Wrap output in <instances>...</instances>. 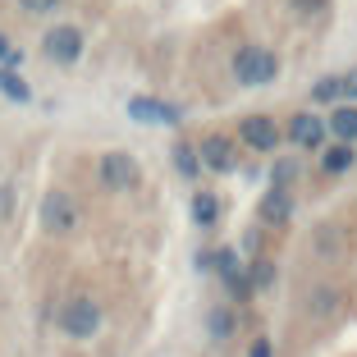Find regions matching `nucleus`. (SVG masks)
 Returning <instances> with one entry per match:
<instances>
[{"label": "nucleus", "mask_w": 357, "mask_h": 357, "mask_svg": "<svg viewBox=\"0 0 357 357\" xmlns=\"http://www.w3.org/2000/svg\"><path fill=\"white\" fill-rule=\"evenodd\" d=\"M55 326H60L69 339L87 344V339L101 335L105 312H101V303H96V298H87V294H69V298L60 303V312H55Z\"/></svg>", "instance_id": "obj_1"}, {"label": "nucleus", "mask_w": 357, "mask_h": 357, "mask_svg": "<svg viewBox=\"0 0 357 357\" xmlns=\"http://www.w3.org/2000/svg\"><path fill=\"white\" fill-rule=\"evenodd\" d=\"M229 69H234V83H238V87H266V83H275V74H280V55L248 42V46L234 51Z\"/></svg>", "instance_id": "obj_2"}, {"label": "nucleus", "mask_w": 357, "mask_h": 357, "mask_svg": "<svg viewBox=\"0 0 357 357\" xmlns=\"http://www.w3.org/2000/svg\"><path fill=\"white\" fill-rule=\"evenodd\" d=\"M37 220H42V229L51 234V238H69V234L78 229V220H83V206L74 202V192L51 188L42 197V206H37Z\"/></svg>", "instance_id": "obj_3"}, {"label": "nucleus", "mask_w": 357, "mask_h": 357, "mask_svg": "<svg viewBox=\"0 0 357 357\" xmlns=\"http://www.w3.org/2000/svg\"><path fill=\"white\" fill-rule=\"evenodd\" d=\"M137 178H142V165H137L128 151H105V156L96 160V183H101L105 192H133Z\"/></svg>", "instance_id": "obj_4"}, {"label": "nucleus", "mask_w": 357, "mask_h": 357, "mask_svg": "<svg viewBox=\"0 0 357 357\" xmlns=\"http://www.w3.org/2000/svg\"><path fill=\"white\" fill-rule=\"evenodd\" d=\"M83 46H87V37H83V28H74V23H55V28L42 37V55L51 64H60V69H69V64L83 60Z\"/></svg>", "instance_id": "obj_5"}, {"label": "nucleus", "mask_w": 357, "mask_h": 357, "mask_svg": "<svg viewBox=\"0 0 357 357\" xmlns=\"http://www.w3.org/2000/svg\"><path fill=\"white\" fill-rule=\"evenodd\" d=\"M234 142H243V147L257 151V156H271V151L284 142V128L275 124L271 115H243L238 119V137H234Z\"/></svg>", "instance_id": "obj_6"}, {"label": "nucleus", "mask_w": 357, "mask_h": 357, "mask_svg": "<svg viewBox=\"0 0 357 357\" xmlns=\"http://www.w3.org/2000/svg\"><path fill=\"white\" fill-rule=\"evenodd\" d=\"M197 147V160L202 169H211V174H234L238 169V142L225 133H206L202 142H192Z\"/></svg>", "instance_id": "obj_7"}, {"label": "nucleus", "mask_w": 357, "mask_h": 357, "mask_svg": "<svg viewBox=\"0 0 357 357\" xmlns=\"http://www.w3.org/2000/svg\"><path fill=\"white\" fill-rule=\"evenodd\" d=\"M284 137H289L298 151H321L326 147V119L316 115V110H298V115L284 124Z\"/></svg>", "instance_id": "obj_8"}, {"label": "nucleus", "mask_w": 357, "mask_h": 357, "mask_svg": "<svg viewBox=\"0 0 357 357\" xmlns=\"http://www.w3.org/2000/svg\"><path fill=\"white\" fill-rule=\"evenodd\" d=\"M128 119L133 124H156V128H178L183 110L169 101H156V96H128Z\"/></svg>", "instance_id": "obj_9"}, {"label": "nucleus", "mask_w": 357, "mask_h": 357, "mask_svg": "<svg viewBox=\"0 0 357 357\" xmlns=\"http://www.w3.org/2000/svg\"><path fill=\"white\" fill-rule=\"evenodd\" d=\"M294 220V192L289 188H266L257 202V225L261 229H280V225Z\"/></svg>", "instance_id": "obj_10"}, {"label": "nucleus", "mask_w": 357, "mask_h": 357, "mask_svg": "<svg viewBox=\"0 0 357 357\" xmlns=\"http://www.w3.org/2000/svg\"><path fill=\"white\" fill-rule=\"evenodd\" d=\"M307 312L312 316H339L348 307V294L344 289H335V284H316V289H307Z\"/></svg>", "instance_id": "obj_11"}, {"label": "nucleus", "mask_w": 357, "mask_h": 357, "mask_svg": "<svg viewBox=\"0 0 357 357\" xmlns=\"http://www.w3.org/2000/svg\"><path fill=\"white\" fill-rule=\"evenodd\" d=\"M326 133H335V142L357 147V105H335L326 119Z\"/></svg>", "instance_id": "obj_12"}, {"label": "nucleus", "mask_w": 357, "mask_h": 357, "mask_svg": "<svg viewBox=\"0 0 357 357\" xmlns=\"http://www.w3.org/2000/svg\"><path fill=\"white\" fill-rule=\"evenodd\" d=\"M243 271H248V284H252V298L257 294H271L275 280H280V271H275L271 257H252V266H243Z\"/></svg>", "instance_id": "obj_13"}, {"label": "nucleus", "mask_w": 357, "mask_h": 357, "mask_svg": "<svg viewBox=\"0 0 357 357\" xmlns=\"http://www.w3.org/2000/svg\"><path fill=\"white\" fill-rule=\"evenodd\" d=\"M353 165H357V147H344V142L321 147V169H326V174H348Z\"/></svg>", "instance_id": "obj_14"}, {"label": "nucleus", "mask_w": 357, "mask_h": 357, "mask_svg": "<svg viewBox=\"0 0 357 357\" xmlns=\"http://www.w3.org/2000/svg\"><path fill=\"white\" fill-rule=\"evenodd\" d=\"M192 220H197L202 229L220 225V197H215V192H206V188H197V192H192Z\"/></svg>", "instance_id": "obj_15"}, {"label": "nucleus", "mask_w": 357, "mask_h": 357, "mask_svg": "<svg viewBox=\"0 0 357 357\" xmlns=\"http://www.w3.org/2000/svg\"><path fill=\"white\" fill-rule=\"evenodd\" d=\"M206 330L215 344H225V339H234V330H238V316H234V307H215V312L206 316Z\"/></svg>", "instance_id": "obj_16"}, {"label": "nucleus", "mask_w": 357, "mask_h": 357, "mask_svg": "<svg viewBox=\"0 0 357 357\" xmlns=\"http://www.w3.org/2000/svg\"><path fill=\"white\" fill-rule=\"evenodd\" d=\"M0 96H10L14 105H28L32 101V87L19 78V69H5V64H0Z\"/></svg>", "instance_id": "obj_17"}, {"label": "nucleus", "mask_w": 357, "mask_h": 357, "mask_svg": "<svg viewBox=\"0 0 357 357\" xmlns=\"http://www.w3.org/2000/svg\"><path fill=\"white\" fill-rule=\"evenodd\" d=\"M169 156H174V169L183 178H202V160H197V147H192V142H183V137H178Z\"/></svg>", "instance_id": "obj_18"}, {"label": "nucleus", "mask_w": 357, "mask_h": 357, "mask_svg": "<svg viewBox=\"0 0 357 357\" xmlns=\"http://www.w3.org/2000/svg\"><path fill=\"white\" fill-rule=\"evenodd\" d=\"M298 178V160L294 156H275V165H271V188H289Z\"/></svg>", "instance_id": "obj_19"}, {"label": "nucleus", "mask_w": 357, "mask_h": 357, "mask_svg": "<svg viewBox=\"0 0 357 357\" xmlns=\"http://www.w3.org/2000/svg\"><path fill=\"white\" fill-rule=\"evenodd\" d=\"M243 261H238V248H215V275H220V284L229 280V275H238Z\"/></svg>", "instance_id": "obj_20"}, {"label": "nucleus", "mask_w": 357, "mask_h": 357, "mask_svg": "<svg viewBox=\"0 0 357 357\" xmlns=\"http://www.w3.org/2000/svg\"><path fill=\"white\" fill-rule=\"evenodd\" d=\"M225 294H229V303H252V284H248V271H238V275H229L225 280Z\"/></svg>", "instance_id": "obj_21"}, {"label": "nucleus", "mask_w": 357, "mask_h": 357, "mask_svg": "<svg viewBox=\"0 0 357 357\" xmlns=\"http://www.w3.org/2000/svg\"><path fill=\"white\" fill-rule=\"evenodd\" d=\"M335 101H339V74L312 83V105H335Z\"/></svg>", "instance_id": "obj_22"}, {"label": "nucleus", "mask_w": 357, "mask_h": 357, "mask_svg": "<svg viewBox=\"0 0 357 357\" xmlns=\"http://www.w3.org/2000/svg\"><path fill=\"white\" fill-rule=\"evenodd\" d=\"M339 101H344V105H357V69L339 74Z\"/></svg>", "instance_id": "obj_23"}, {"label": "nucleus", "mask_w": 357, "mask_h": 357, "mask_svg": "<svg viewBox=\"0 0 357 357\" xmlns=\"http://www.w3.org/2000/svg\"><path fill=\"white\" fill-rule=\"evenodd\" d=\"M19 10L23 14H51V10H60V0H19Z\"/></svg>", "instance_id": "obj_24"}, {"label": "nucleus", "mask_w": 357, "mask_h": 357, "mask_svg": "<svg viewBox=\"0 0 357 357\" xmlns=\"http://www.w3.org/2000/svg\"><path fill=\"white\" fill-rule=\"evenodd\" d=\"M0 64H5V69H14V64H19V51L10 46V37H5V32H0Z\"/></svg>", "instance_id": "obj_25"}, {"label": "nucleus", "mask_w": 357, "mask_h": 357, "mask_svg": "<svg viewBox=\"0 0 357 357\" xmlns=\"http://www.w3.org/2000/svg\"><path fill=\"white\" fill-rule=\"evenodd\" d=\"M238 248H243V252H261V229H248V234H243V243H238Z\"/></svg>", "instance_id": "obj_26"}, {"label": "nucleus", "mask_w": 357, "mask_h": 357, "mask_svg": "<svg viewBox=\"0 0 357 357\" xmlns=\"http://www.w3.org/2000/svg\"><path fill=\"white\" fill-rule=\"evenodd\" d=\"M294 10L303 14V19L307 14H326V0H294Z\"/></svg>", "instance_id": "obj_27"}, {"label": "nucleus", "mask_w": 357, "mask_h": 357, "mask_svg": "<svg viewBox=\"0 0 357 357\" xmlns=\"http://www.w3.org/2000/svg\"><path fill=\"white\" fill-rule=\"evenodd\" d=\"M271 353H275L271 339H252V348H248V357H271Z\"/></svg>", "instance_id": "obj_28"}, {"label": "nucleus", "mask_w": 357, "mask_h": 357, "mask_svg": "<svg viewBox=\"0 0 357 357\" xmlns=\"http://www.w3.org/2000/svg\"><path fill=\"white\" fill-rule=\"evenodd\" d=\"M192 266H197L202 275H206V271H215V252H197V261H192Z\"/></svg>", "instance_id": "obj_29"}]
</instances>
